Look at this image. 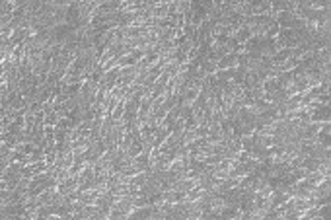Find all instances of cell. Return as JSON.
Masks as SVG:
<instances>
[{
  "label": "cell",
  "instance_id": "1",
  "mask_svg": "<svg viewBox=\"0 0 331 220\" xmlns=\"http://www.w3.org/2000/svg\"><path fill=\"white\" fill-rule=\"evenodd\" d=\"M312 123H329V105H319L310 113Z\"/></svg>",
  "mask_w": 331,
  "mask_h": 220
}]
</instances>
